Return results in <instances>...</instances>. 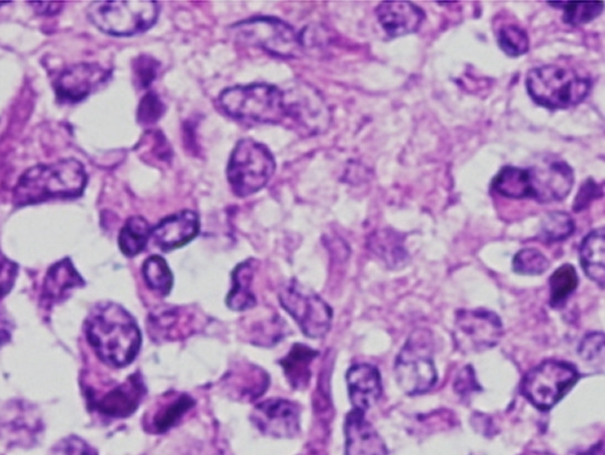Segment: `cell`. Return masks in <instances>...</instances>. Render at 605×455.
Returning a JSON list of instances; mask_svg holds the SVG:
<instances>
[{"instance_id": "20", "label": "cell", "mask_w": 605, "mask_h": 455, "mask_svg": "<svg viewBox=\"0 0 605 455\" xmlns=\"http://www.w3.org/2000/svg\"><path fill=\"white\" fill-rule=\"evenodd\" d=\"M347 382L351 405L355 411L366 413L382 396V377L377 367L368 364L351 366Z\"/></svg>"}, {"instance_id": "19", "label": "cell", "mask_w": 605, "mask_h": 455, "mask_svg": "<svg viewBox=\"0 0 605 455\" xmlns=\"http://www.w3.org/2000/svg\"><path fill=\"white\" fill-rule=\"evenodd\" d=\"M380 26L391 39L417 33L426 15L418 5L409 2H383L376 10Z\"/></svg>"}, {"instance_id": "43", "label": "cell", "mask_w": 605, "mask_h": 455, "mask_svg": "<svg viewBox=\"0 0 605 455\" xmlns=\"http://www.w3.org/2000/svg\"><path fill=\"white\" fill-rule=\"evenodd\" d=\"M14 325L5 311L0 308V348L10 342L13 334Z\"/></svg>"}, {"instance_id": "39", "label": "cell", "mask_w": 605, "mask_h": 455, "mask_svg": "<svg viewBox=\"0 0 605 455\" xmlns=\"http://www.w3.org/2000/svg\"><path fill=\"white\" fill-rule=\"evenodd\" d=\"M134 68L136 84L141 89L148 88L158 76V62L151 57H138Z\"/></svg>"}, {"instance_id": "13", "label": "cell", "mask_w": 605, "mask_h": 455, "mask_svg": "<svg viewBox=\"0 0 605 455\" xmlns=\"http://www.w3.org/2000/svg\"><path fill=\"white\" fill-rule=\"evenodd\" d=\"M503 334V322L493 311L463 309L455 316L454 342L463 353H483L497 347Z\"/></svg>"}, {"instance_id": "12", "label": "cell", "mask_w": 605, "mask_h": 455, "mask_svg": "<svg viewBox=\"0 0 605 455\" xmlns=\"http://www.w3.org/2000/svg\"><path fill=\"white\" fill-rule=\"evenodd\" d=\"M286 119L290 118L307 136L324 134L330 128L332 115L320 92L303 82H292L282 89Z\"/></svg>"}, {"instance_id": "46", "label": "cell", "mask_w": 605, "mask_h": 455, "mask_svg": "<svg viewBox=\"0 0 605 455\" xmlns=\"http://www.w3.org/2000/svg\"><path fill=\"white\" fill-rule=\"evenodd\" d=\"M3 5H5V3H0V7H3Z\"/></svg>"}, {"instance_id": "9", "label": "cell", "mask_w": 605, "mask_h": 455, "mask_svg": "<svg viewBox=\"0 0 605 455\" xmlns=\"http://www.w3.org/2000/svg\"><path fill=\"white\" fill-rule=\"evenodd\" d=\"M160 7L155 2H97L88 10L89 19L102 32L117 37L136 36L158 21Z\"/></svg>"}, {"instance_id": "34", "label": "cell", "mask_w": 605, "mask_h": 455, "mask_svg": "<svg viewBox=\"0 0 605 455\" xmlns=\"http://www.w3.org/2000/svg\"><path fill=\"white\" fill-rule=\"evenodd\" d=\"M498 45L507 56L520 57L529 50V37L526 31L517 25H505L498 32Z\"/></svg>"}, {"instance_id": "11", "label": "cell", "mask_w": 605, "mask_h": 455, "mask_svg": "<svg viewBox=\"0 0 605 455\" xmlns=\"http://www.w3.org/2000/svg\"><path fill=\"white\" fill-rule=\"evenodd\" d=\"M280 304L309 338H324L331 330L333 311L324 299L292 280L282 287Z\"/></svg>"}, {"instance_id": "10", "label": "cell", "mask_w": 605, "mask_h": 455, "mask_svg": "<svg viewBox=\"0 0 605 455\" xmlns=\"http://www.w3.org/2000/svg\"><path fill=\"white\" fill-rule=\"evenodd\" d=\"M233 34L239 42L257 46L270 55L295 59L303 53L301 33L275 17H253L236 23Z\"/></svg>"}, {"instance_id": "38", "label": "cell", "mask_w": 605, "mask_h": 455, "mask_svg": "<svg viewBox=\"0 0 605 455\" xmlns=\"http://www.w3.org/2000/svg\"><path fill=\"white\" fill-rule=\"evenodd\" d=\"M50 455H99L95 448L77 436H69L57 442Z\"/></svg>"}, {"instance_id": "6", "label": "cell", "mask_w": 605, "mask_h": 455, "mask_svg": "<svg viewBox=\"0 0 605 455\" xmlns=\"http://www.w3.org/2000/svg\"><path fill=\"white\" fill-rule=\"evenodd\" d=\"M220 103L236 119L261 124H281L286 119L282 91L273 85L235 86L222 92Z\"/></svg>"}, {"instance_id": "18", "label": "cell", "mask_w": 605, "mask_h": 455, "mask_svg": "<svg viewBox=\"0 0 605 455\" xmlns=\"http://www.w3.org/2000/svg\"><path fill=\"white\" fill-rule=\"evenodd\" d=\"M146 394L140 374H132L123 384L107 391V394L97 400H91L92 407L105 416L112 418H125L134 413Z\"/></svg>"}, {"instance_id": "8", "label": "cell", "mask_w": 605, "mask_h": 455, "mask_svg": "<svg viewBox=\"0 0 605 455\" xmlns=\"http://www.w3.org/2000/svg\"><path fill=\"white\" fill-rule=\"evenodd\" d=\"M580 379L578 368L566 361L546 360L530 370L521 394L539 411H550Z\"/></svg>"}, {"instance_id": "2", "label": "cell", "mask_w": 605, "mask_h": 455, "mask_svg": "<svg viewBox=\"0 0 605 455\" xmlns=\"http://www.w3.org/2000/svg\"><path fill=\"white\" fill-rule=\"evenodd\" d=\"M574 182L572 166L557 160L528 169L505 166L493 178L492 188L505 198L533 199L547 204L566 199Z\"/></svg>"}, {"instance_id": "27", "label": "cell", "mask_w": 605, "mask_h": 455, "mask_svg": "<svg viewBox=\"0 0 605 455\" xmlns=\"http://www.w3.org/2000/svg\"><path fill=\"white\" fill-rule=\"evenodd\" d=\"M253 278L252 262H244L235 268L233 273V289L229 292L227 305L234 311L249 310L256 305V297L251 291Z\"/></svg>"}, {"instance_id": "28", "label": "cell", "mask_w": 605, "mask_h": 455, "mask_svg": "<svg viewBox=\"0 0 605 455\" xmlns=\"http://www.w3.org/2000/svg\"><path fill=\"white\" fill-rule=\"evenodd\" d=\"M152 227L143 217L135 216L129 218L119 234V247L125 256L135 257L140 255L151 239Z\"/></svg>"}, {"instance_id": "26", "label": "cell", "mask_w": 605, "mask_h": 455, "mask_svg": "<svg viewBox=\"0 0 605 455\" xmlns=\"http://www.w3.org/2000/svg\"><path fill=\"white\" fill-rule=\"evenodd\" d=\"M371 247L390 268L400 269L408 263L403 238L393 230H382L372 236Z\"/></svg>"}, {"instance_id": "15", "label": "cell", "mask_w": 605, "mask_h": 455, "mask_svg": "<svg viewBox=\"0 0 605 455\" xmlns=\"http://www.w3.org/2000/svg\"><path fill=\"white\" fill-rule=\"evenodd\" d=\"M109 73L97 63H78L63 71L55 83L57 99L77 103L107 82Z\"/></svg>"}, {"instance_id": "14", "label": "cell", "mask_w": 605, "mask_h": 455, "mask_svg": "<svg viewBox=\"0 0 605 455\" xmlns=\"http://www.w3.org/2000/svg\"><path fill=\"white\" fill-rule=\"evenodd\" d=\"M251 420L263 435L275 439H292L301 430L299 407L295 402L284 399H269L258 403Z\"/></svg>"}, {"instance_id": "37", "label": "cell", "mask_w": 605, "mask_h": 455, "mask_svg": "<svg viewBox=\"0 0 605 455\" xmlns=\"http://www.w3.org/2000/svg\"><path fill=\"white\" fill-rule=\"evenodd\" d=\"M581 359L590 364L604 360V333L592 332L581 341L579 347Z\"/></svg>"}, {"instance_id": "17", "label": "cell", "mask_w": 605, "mask_h": 455, "mask_svg": "<svg viewBox=\"0 0 605 455\" xmlns=\"http://www.w3.org/2000/svg\"><path fill=\"white\" fill-rule=\"evenodd\" d=\"M200 230L198 213L184 210L166 217L152 229L151 238L160 250L180 249L197 238Z\"/></svg>"}, {"instance_id": "33", "label": "cell", "mask_w": 605, "mask_h": 455, "mask_svg": "<svg viewBox=\"0 0 605 455\" xmlns=\"http://www.w3.org/2000/svg\"><path fill=\"white\" fill-rule=\"evenodd\" d=\"M563 9V21L570 26L586 25L603 13L604 3H549Z\"/></svg>"}, {"instance_id": "24", "label": "cell", "mask_w": 605, "mask_h": 455, "mask_svg": "<svg viewBox=\"0 0 605 455\" xmlns=\"http://www.w3.org/2000/svg\"><path fill=\"white\" fill-rule=\"evenodd\" d=\"M319 356L318 351L304 344H295L280 365L291 387L303 390L308 387L311 378V364Z\"/></svg>"}, {"instance_id": "16", "label": "cell", "mask_w": 605, "mask_h": 455, "mask_svg": "<svg viewBox=\"0 0 605 455\" xmlns=\"http://www.w3.org/2000/svg\"><path fill=\"white\" fill-rule=\"evenodd\" d=\"M42 430V420L26 402L10 403L4 417L0 419V433L10 445L31 446Z\"/></svg>"}, {"instance_id": "32", "label": "cell", "mask_w": 605, "mask_h": 455, "mask_svg": "<svg viewBox=\"0 0 605 455\" xmlns=\"http://www.w3.org/2000/svg\"><path fill=\"white\" fill-rule=\"evenodd\" d=\"M575 232V222L573 217L567 212H550L547 213L541 228L539 238L545 244L561 243L567 240Z\"/></svg>"}, {"instance_id": "31", "label": "cell", "mask_w": 605, "mask_h": 455, "mask_svg": "<svg viewBox=\"0 0 605 455\" xmlns=\"http://www.w3.org/2000/svg\"><path fill=\"white\" fill-rule=\"evenodd\" d=\"M142 272L149 289L160 296H169L174 287V275L163 257H149L143 264Z\"/></svg>"}, {"instance_id": "30", "label": "cell", "mask_w": 605, "mask_h": 455, "mask_svg": "<svg viewBox=\"0 0 605 455\" xmlns=\"http://www.w3.org/2000/svg\"><path fill=\"white\" fill-rule=\"evenodd\" d=\"M579 275L572 264H563L550 278V304L552 308H563L578 289Z\"/></svg>"}, {"instance_id": "29", "label": "cell", "mask_w": 605, "mask_h": 455, "mask_svg": "<svg viewBox=\"0 0 605 455\" xmlns=\"http://www.w3.org/2000/svg\"><path fill=\"white\" fill-rule=\"evenodd\" d=\"M232 380L233 382L229 380V383L232 384L230 389L233 388L230 391H233V394L238 396L239 399L249 401L256 400L263 395L269 384L267 373L261 368L253 366L249 370L233 374Z\"/></svg>"}, {"instance_id": "5", "label": "cell", "mask_w": 605, "mask_h": 455, "mask_svg": "<svg viewBox=\"0 0 605 455\" xmlns=\"http://www.w3.org/2000/svg\"><path fill=\"white\" fill-rule=\"evenodd\" d=\"M434 336L425 328H418L408 337L395 364L396 382L409 396L428 393L437 383L434 362Z\"/></svg>"}, {"instance_id": "7", "label": "cell", "mask_w": 605, "mask_h": 455, "mask_svg": "<svg viewBox=\"0 0 605 455\" xmlns=\"http://www.w3.org/2000/svg\"><path fill=\"white\" fill-rule=\"evenodd\" d=\"M272 152L262 143L241 140L230 157L227 176L234 194L240 198L250 197L267 186L275 172Z\"/></svg>"}, {"instance_id": "22", "label": "cell", "mask_w": 605, "mask_h": 455, "mask_svg": "<svg viewBox=\"0 0 605 455\" xmlns=\"http://www.w3.org/2000/svg\"><path fill=\"white\" fill-rule=\"evenodd\" d=\"M85 281L74 268L71 259L65 258L57 262L48 270L45 276L42 305L46 309H51L54 305L65 301L69 291L83 287Z\"/></svg>"}, {"instance_id": "42", "label": "cell", "mask_w": 605, "mask_h": 455, "mask_svg": "<svg viewBox=\"0 0 605 455\" xmlns=\"http://www.w3.org/2000/svg\"><path fill=\"white\" fill-rule=\"evenodd\" d=\"M454 389L463 399H468L471 394L482 390L481 385L477 382L474 368L471 366L463 368L455 380Z\"/></svg>"}, {"instance_id": "23", "label": "cell", "mask_w": 605, "mask_h": 455, "mask_svg": "<svg viewBox=\"0 0 605 455\" xmlns=\"http://www.w3.org/2000/svg\"><path fill=\"white\" fill-rule=\"evenodd\" d=\"M580 263L587 278L604 289L605 281V234L598 228L587 234L580 246Z\"/></svg>"}, {"instance_id": "40", "label": "cell", "mask_w": 605, "mask_h": 455, "mask_svg": "<svg viewBox=\"0 0 605 455\" xmlns=\"http://www.w3.org/2000/svg\"><path fill=\"white\" fill-rule=\"evenodd\" d=\"M17 272H19L17 264L0 253V299L13 290Z\"/></svg>"}, {"instance_id": "45", "label": "cell", "mask_w": 605, "mask_h": 455, "mask_svg": "<svg viewBox=\"0 0 605 455\" xmlns=\"http://www.w3.org/2000/svg\"><path fill=\"white\" fill-rule=\"evenodd\" d=\"M521 455H552V454L546 453V452H527V453H523Z\"/></svg>"}, {"instance_id": "4", "label": "cell", "mask_w": 605, "mask_h": 455, "mask_svg": "<svg viewBox=\"0 0 605 455\" xmlns=\"http://www.w3.org/2000/svg\"><path fill=\"white\" fill-rule=\"evenodd\" d=\"M526 88L537 105L556 111L584 102L590 94L592 82L573 68L546 65L530 69Z\"/></svg>"}, {"instance_id": "3", "label": "cell", "mask_w": 605, "mask_h": 455, "mask_svg": "<svg viewBox=\"0 0 605 455\" xmlns=\"http://www.w3.org/2000/svg\"><path fill=\"white\" fill-rule=\"evenodd\" d=\"M88 183L84 166L76 159L37 165L20 177L14 189L17 206L34 205L50 199L77 198Z\"/></svg>"}, {"instance_id": "21", "label": "cell", "mask_w": 605, "mask_h": 455, "mask_svg": "<svg viewBox=\"0 0 605 455\" xmlns=\"http://www.w3.org/2000/svg\"><path fill=\"white\" fill-rule=\"evenodd\" d=\"M365 416L366 413L351 410L345 419L347 455H388V447Z\"/></svg>"}, {"instance_id": "44", "label": "cell", "mask_w": 605, "mask_h": 455, "mask_svg": "<svg viewBox=\"0 0 605 455\" xmlns=\"http://www.w3.org/2000/svg\"><path fill=\"white\" fill-rule=\"evenodd\" d=\"M39 15H55L62 8V3H31L30 4Z\"/></svg>"}, {"instance_id": "41", "label": "cell", "mask_w": 605, "mask_h": 455, "mask_svg": "<svg viewBox=\"0 0 605 455\" xmlns=\"http://www.w3.org/2000/svg\"><path fill=\"white\" fill-rule=\"evenodd\" d=\"M602 194V187H599L598 183H596L593 178H589V180L583 184V187L580 188L579 194L576 195L574 201V211L580 212L586 210L592 201L601 198Z\"/></svg>"}, {"instance_id": "35", "label": "cell", "mask_w": 605, "mask_h": 455, "mask_svg": "<svg viewBox=\"0 0 605 455\" xmlns=\"http://www.w3.org/2000/svg\"><path fill=\"white\" fill-rule=\"evenodd\" d=\"M549 268V259L535 249H524L517 252L512 261V269L520 275H541L546 273Z\"/></svg>"}, {"instance_id": "1", "label": "cell", "mask_w": 605, "mask_h": 455, "mask_svg": "<svg viewBox=\"0 0 605 455\" xmlns=\"http://www.w3.org/2000/svg\"><path fill=\"white\" fill-rule=\"evenodd\" d=\"M85 334L97 356L109 366H129L141 349L140 328L119 304L95 305L86 319Z\"/></svg>"}, {"instance_id": "36", "label": "cell", "mask_w": 605, "mask_h": 455, "mask_svg": "<svg viewBox=\"0 0 605 455\" xmlns=\"http://www.w3.org/2000/svg\"><path fill=\"white\" fill-rule=\"evenodd\" d=\"M163 102L159 99L158 95L154 92H149L147 96L143 97L137 111L138 123L148 126L158 122L161 115L164 113Z\"/></svg>"}, {"instance_id": "25", "label": "cell", "mask_w": 605, "mask_h": 455, "mask_svg": "<svg viewBox=\"0 0 605 455\" xmlns=\"http://www.w3.org/2000/svg\"><path fill=\"white\" fill-rule=\"evenodd\" d=\"M194 405V400L187 394H178L160 402L158 410L155 411L151 420V428L154 433L163 434L170 430L192 410Z\"/></svg>"}]
</instances>
